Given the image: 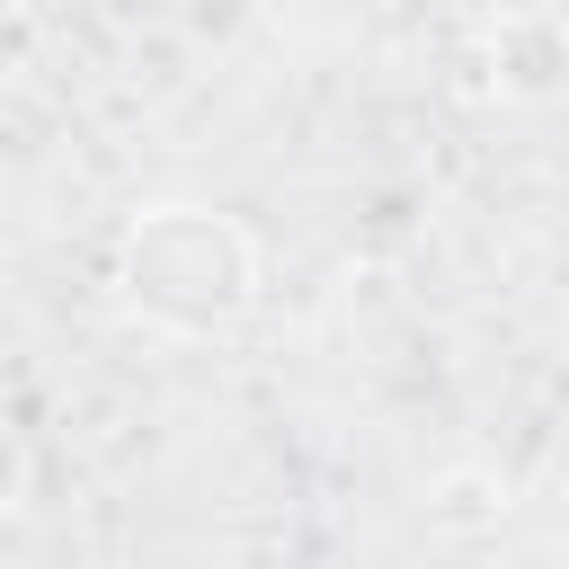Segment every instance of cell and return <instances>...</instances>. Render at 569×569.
<instances>
[{
	"label": "cell",
	"mask_w": 569,
	"mask_h": 569,
	"mask_svg": "<svg viewBox=\"0 0 569 569\" xmlns=\"http://www.w3.org/2000/svg\"><path fill=\"white\" fill-rule=\"evenodd\" d=\"M116 293L160 338H222L258 311V240L196 196L142 204L116 240Z\"/></svg>",
	"instance_id": "6da1fadb"
},
{
	"label": "cell",
	"mask_w": 569,
	"mask_h": 569,
	"mask_svg": "<svg viewBox=\"0 0 569 569\" xmlns=\"http://www.w3.org/2000/svg\"><path fill=\"white\" fill-rule=\"evenodd\" d=\"M489 89L498 98H560L569 89V18L560 9H498L480 18Z\"/></svg>",
	"instance_id": "7a4b0ae2"
},
{
	"label": "cell",
	"mask_w": 569,
	"mask_h": 569,
	"mask_svg": "<svg viewBox=\"0 0 569 569\" xmlns=\"http://www.w3.org/2000/svg\"><path fill=\"white\" fill-rule=\"evenodd\" d=\"M498 516H507V480H498V471L453 462V471L427 480V525H436V533H489Z\"/></svg>",
	"instance_id": "3957f363"
}]
</instances>
